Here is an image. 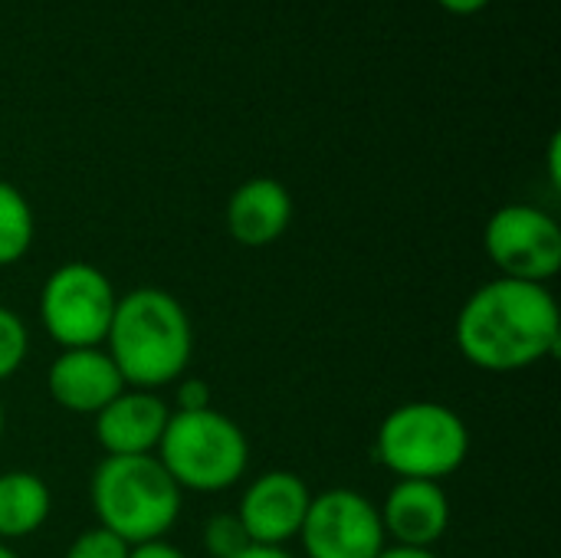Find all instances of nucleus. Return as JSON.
<instances>
[{"label": "nucleus", "mask_w": 561, "mask_h": 558, "mask_svg": "<svg viewBox=\"0 0 561 558\" xmlns=\"http://www.w3.org/2000/svg\"><path fill=\"white\" fill-rule=\"evenodd\" d=\"M454 339L460 355L483 372L510 375L533 368L559 355V303L542 283L496 276L470 293Z\"/></svg>", "instance_id": "f257e3e1"}, {"label": "nucleus", "mask_w": 561, "mask_h": 558, "mask_svg": "<svg viewBox=\"0 0 561 558\" xmlns=\"http://www.w3.org/2000/svg\"><path fill=\"white\" fill-rule=\"evenodd\" d=\"M102 345L125 388L158 391L187 372L194 355V326L187 309L171 293L158 286H138L118 296Z\"/></svg>", "instance_id": "f03ea898"}, {"label": "nucleus", "mask_w": 561, "mask_h": 558, "mask_svg": "<svg viewBox=\"0 0 561 558\" xmlns=\"http://www.w3.org/2000/svg\"><path fill=\"white\" fill-rule=\"evenodd\" d=\"M89 500L99 526L128 546L164 539L181 516V487L154 454L105 457L89 480Z\"/></svg>", "instance_id": "7ed1b4c3"}, {"label": "nucleus", "mask_w": 561, "mask_h": 558, "mask_svg": "<svg viewBox=\"0 0 561 558\" xmlns=\"http://www.w3.org/2000/svg\"><path fill=\"white\" fill-rule=\"evenodd\" d=\"M467 421L440 401H408L394 408L375 437L378 464L398 480L440 483L467 464Z\"/></svg>", "instance_id": "20e7f679"}, {"label": "nucleus", "mask_w": 561, "mask_h": 558, "mask_svg": "<svg viewBox=\"0 0 561 558\" xmlns=\"http://www.w3.org/2000/svg\"><path fill=\"white\" fill-rule=\"evenodd\" d=\"M154 457L181 490L220 493L243 480L250 444L240 424L214 408L171 411Z\"/></svg>", "instance_id": "39448f33"}, {"label": "nucleus", "mask_w": 561, "mask_h": 558, "mask_svg": "<svg viewBox=\"0 0 561 558\" xmlns=\"http://www.w3.org/2000/svg\"><path fill=\"white\" fill-rule=\"evenodd\" d=\"M112 280L82 260L56 266L39 293V322L59 349H99L115 316Z\"/></svg>", "instance_id": "423d86ee"}, {"label": "nucleus", "mask_w": 561, "mask_h": 558, "mask_svg": "<svg viewBox=\"0 0 561 558\" xmlns=\"http://www.w3.org/2000/svg\"><path fill=\"white\" fill-rule=\"evenodd\" d=\"M483 247L490 263L506 280L542 283L556 280L561 270L559 220L533 204L500 207L483 230Z\"/></svg>", "instance_id": "0eeeda50"}, {"label": "nucleus", "mask_w": 561, "mask_h": 558, "mask_svg": "<svg viewBox=\"0 0 561 558\" xmlns=\"http://www.w3.org/2000/svg\"><path fill=\"white\" fill-rule=\"evenodd\" d=\"M299 539L309 558H378L388 546L378 506L345 487L312 497Z\"/></svg>", "instance_id": "6e6552de"}, {"label": "nucleus", "mask_w": 561, "mask_h": 558, "mask_svg": "<svg viewBox=\"0 0 561 558\" xmlns=\"http://www.w3.org/2000/svg\"><path fill=\"white\" fill-rule=\"evenodd\" d=\"M309 503L312 493L302 477H296L293 470H266L243 490L237 520L243 523L253 546L283 549L289 539L299 536Z\"/></svg>", "instance_id": "1a4fd4ad"}, {"label": "nucleus", "mask_w": 561, "mask_h": 558, "mask_svg": "<svg viewBox=\"0 0 561 558\" xmlns=\"http://www.w3.org/2000/svg\"><path fill=\"white\" fill-rule=\"evenodd\" d=\"M171 421V408L154 391L125 388L95 414V441L105 457H145L154 454L164 428Z\"/></svg>", "instance_id": "9d476101"}, {"label": "nucleus", "mask_w": 561, "mask_h": 558, "mask_svg": "<svg viewBox=\"0 0 561 558\" xmlns=\"http://www.w3.org/2000/svg\"><path fill=\"white\" fill-rule=\"evenodd\" d=\"M46 391L62 411L95 418L125 391V382L105 349H62L46 372Z\"/></svg>", "instance_id": "9b49d317"}, {"label": "nucleus", "mask_w": 561, "mask_h": 558, "mask_svg": "<svg viewBox=\"0 0 561 558\" xmlns=\"http://www.w3.org/2000/svg\"><path fill=\"white\" fill-rule=\"evenodd\" d=\"M378 516L385 539H394V546L434 549L450 526V500L440 483L398 480L378 506Z\"/></svg>", "instance_id": "f8f14e48"}, {"label": "nucleus", "mask_w": 561, "mask_h": 558, "mask_svg": "<svg viewBox=\"0 0 561 558\" xmlns=\"http://www.w3.org/2000/svg\"><path fill=\"white\" fill-rule=\"evenodd\" d=\"M293 224V197L273 178L243 181L227 204V230L247 250L273 247Z\"/></svg>", "instance_id": "ddd939ff"}, {"label": "nucleus", "mask_w": 561, "mask_h": 558, "mask_svg": "<svg viewBox=\"0 0 561 558\" xmlns=\"http://www.w3.org/2000/svg\"><path fill=\"white\" fill-rule=\"evenodd\" d=\"M53 497L43 477L30 470L0 474V543H16L43 529Z\"/></svg>", "instance_id": "4468645a"}, {"label": "nucleus", "mask_w": 561, "mask_h": 558, "mask_svg": "<svg viewBox=\"0 0 561 558\" xmlns=\"http://www.w3.org/2000/svg\"><path fill=\"white\" fill-rule=\"evenodd\" d=\"M36 220L30 201L10 184L0 181V266L20 263L33 247Z\"/></svg>", "instance_id": "2eb2a0df"}, {"label": "nucleus", "mask_w": 561, "mask_h": 558, "mask_svg": "<svg viewBox=\"0 0 561 558\" xmlns=\"http://www.w3.org/2000/svg\"><path fill=\"white\" fill-rule=\"evenodd\" d=\"M26 352H30L26 322L13 309L0 306V382L20 372V365L26 362Z\"/></svg>", "instance_id": "dca6fc26"}, {"label": "nucleus", "mask_w": 561, "mask_h": 558, "mask_svg": "<svg viewBox=\"0 0 561 558\" xmlns=\"http://www.w3.org/2000/svg\"><path fill=\"white\" fill-rule=\"evenodd\" d=\"M247 546L253 543L247 539V529L237 520V513H217L204 523V549L210 558H233Z\"/></svg>", "instance_id": "f3484780"}, {"label": "nucleus", "mask_w": 561, "mask_h": 558, "mask_svg": "<svg viewBox=\"0 0 561 558\" xmlns=\"http://www.w3.org/2000/svg\"><path fill=\"white\" fill-rule=\"evenodd\" d=\"M128 553H131L128 543H122L118 536H112L102 526H92L72 539V546L66 549L62 558H128Z\"/></svg>", "instance_id": "a211bd4d"}, {"label": "nucleus", "mask_w": 561, "mask_h": 558, "mask_svg": "<svg viewBox=\"0 0 561 558\" xmlns=\"http://www.w3.org/2000/svg\"><path fill=\"white\" fill-rule=\"evenodd\" d=\"M210 408V388L201 378H187L178 388V411H204Z\"/></svg>", "instance_id": "6ab92c4d"}, {"label": "nucleus", "mask_w": 561, "mask_h": 558, "mask_svg": "<svg viewBox=\"0 0 561 558\" xmlns=\"http://www.w3.org/2000/svg\"><path fill=\"white\" fill-rule=\"evenodd\" d=\"M128 558H187L178 546L158 539V543H145V546H131Z\"/></svg>", "instance_id": "aec40b11"}, {"label": "nucleus", "mask_w": 561, "mask_h": 558, "mask_svg": "<svg viewBox=\"0 0 561 558\" xmlns=\"http://www.w3.org/2000/svg\"><path fill=\"white\" fill-rule=\"evenodd\" d=\"M444 10L457 13V16H470V13H480L490 0H437Z\"/></svg>", "instance_id": "412c9836"}, {"label": "nucleus", "mask_w": 561, "mask_h": 558, "mask_svg": "<svg viewBox=\"0 0 561 558\" xmlns=\"http://www.w3.org/2000/svg\"><path fill=\"white\" fill-rule=\"evenodd\" d=\"M378 558H440L434 549H414V546H385Z\"/></svg>", "instance_id": "4be33fe9"}, {"label": "nucleus", "mask_w": 561, "mask_h": 558, "mask_svg": "<svg viewBox=\"0 0 561 558\" xmlns=\"http://www.w3.org/2000/svg\"><path fill=\"white\" fill-rule=\"evenodd\" d=\"M559 155H561V138H559V135H556V138L549 141V181H552V187H556V191H559V187H561Z\"/></svg>", "instance_id": "5701e85b"}, {"label": "nucleus", "mask_w": 561, "mask_h": 558, "mask_svg": "<svg viewBox=\"0 0 561 558\" xmlns=\"http://www.w3.org/2000/svg\"><path fill=\"white\" fill-rule=\"evenodd\" d=\"M233 558H293L286 549H273V546H247L240 556Z\"/></svg>", "instance_id": "b1692460"}, {"label": "nucleus", "mask_w": 561, "mask_h": 558, "mask_svg": "<svg viewBox=\"0 0 561 558\" xmlns=\"http://www.w3.org/2000/svg\"><path fill=\"white\" fill-rule=\"evenodd\" d=\"M0 558H20V556H16L7 543H0Z\"/></svg>", "instance_id": "393cba45"}, {"label": "nucleus", "mask_w": 561, "mask_h": 558, "mask_svg": "<svg viewBox=\"0 0 561 558\" xmlns=\"http://www.w3.org/2000/svg\"><path fill=\"white\" fill-rule=\"evenodd\" d=\"M0 441H3V405H0Z\"/></svg>", "instance_id": "a878e982"}]
</instances>
